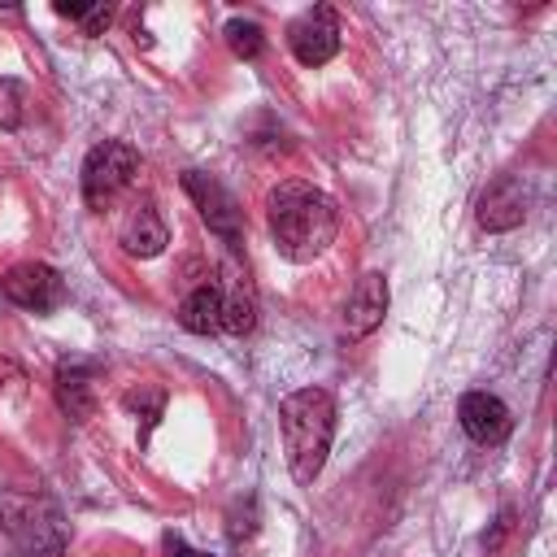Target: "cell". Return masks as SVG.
Wrapping results in <instances>:
<instances>
[{"mask_svg":"<svg viewBox=\"0 0 557 557\" xmlns=\"http://www.w3.org/2000/svg\"><path fill=\"white\" fill-rule=\"evenodd\" d=\"M265 222H270V239L287 261H313L331 248L335 231H339V209L326 191H318L313 183L287 178L270 191L265 200Z\"/></svg>","mask_w":557,"mask_h":557,"instance_id":"6da1fadb","label":"cell"},{"mask_svg":"<svg viewBox=\"0 0 557 557\" xmlns=\"http://www.w3.org/2000/svg\"><path fill=\"white\" fill-rule=\"evenodd\" d=\"M278 426H283V448L296 483H313L318 470L326 466L331 435H335V396L326 387H300L283 396L278 405Z\"/></svg>","mask_w":557,"mask_h":557,"instance_id":"7a4b0ae2","label":"cell"},{"mask_svg":"<svg viewBox=\"0 0 557 557\" xmlns=\"http://www.w3.org/2000/svg\"><path fill=\"white\" fill-rule=\"evenodd\" d=\"M9 535L22 557H57L65 548V522L52 500L44 496H9L4 500Z\"/></svg>","mask_w":557,"mask_h":557,"instance_id":"3957f363","label":"cell"},{"mask_svg":"<svg viewBox=\"0 0 557 557\" xmlns=\"http://www.w3.org/2000/svg\"><path fill=\"white\" fill-rule=\"evenodd\" d=\"M139 174V152L122 139H104L83 161V200L91 209H109Z\"/></svg>","mask_w":557,"mask_h":557,"instance_id":"277c9868","label":"cell"},{"mask_svg":"<svg viewBox=\"0 0 557 557\" xmlns=\"http://www.w3.org/2000/svg\"><path fill=\"white\" fill-rule=\"evenodd\" d=\"M183 187H187V196L196 200L205 226H209L226 248H239V244H244V218H239L235 196H231L218 178H209V174H200V170H187V174H183Z\"/></svg>","mask_w":557,"mask_h":557,"instance_id":"5b68a950","label":"cell"},{"mask_svg":"<svg viewBox=\"0 0 557 557\" xmlns=\"http://www.w3.org/2000/svg\"><path fill=\"white\" fill-rule=\"evenodd\" d=\"M287 44H292V57L300 65H326L339 52V17H335V9L331 4L305 9L287 26Z\"/></svg>","mask_w":557,"mask_h":557,"instance_id":"8992f818","label":"cell"},{"mask_svg":"<svg viewBox=\"0 0 557 557\" xmlns=\"http://www.w3.org/2000/svg\"><path fill=\"white\" fill-rule=\"evenodd\" d=\"M4 296L17 305V309H30V313H52L61 300H65V283L52 265L44 261H17L9 265L4 274Z\"/></svg>","mask_w":557,"mask_h":557,"instance_id":"52a82bcc","label":"cell"},{"mask_svg":"<svg viewBox=\"0 0 557 557\" xmlns=\"http://www.w3.org/2000/svg\"><path fill=\"white\" fill-rule=\"evenodd\" d=\"M117 244H122L131 257H157V252L170 244L165 218L157 213V205H152L148 196L131 200L126 213L117 218Z\"/></svg>","mask_w":557,"mask_h":557,"instance_id":"ba28073f","label":"cell"},{"mask_svg":"<svg viewBox=\"0 0 557 557\" xmlns=\"http://www.w3.org/2000/svg\"><path fill=\"white\" fill-rule=\"evenodd\" d=\"M457 418H461V431L474 444H500L513 431L509 405L500 396H492V392H466L461 405H457Z\"/></svg>","mask_w":557,"mask_h":557,"instance_id":"9c48e42d","label":"cell"},{"mask_svg":"<svg viewBox=\"0 0 557 557\" xmlns=\"http://www.w3.org/2000/svg\"><path fill=\"white\" fill-rule=\"evenodd\" d=\"M474 218H479L483 231H513V226L527 218V191H522V183H518L513 174L492 178V183L483 187V196H479Z\"/></svg>","mask_w":557,"mask_h":557,"instance_id":"30bf717a","label":"cell"},{"mask_svg":"<svg viewBox=\"0 0 557 557\" xmlns=\"http://www.w3.org/2000/svg\"><path fill=\"white\" fill-rule=\"evenodd\" d=\"M218 296H222V331L248 335V331L257 326V292H252L248 270H239L235 261H226V265H222Z\"/></svg>","mask_w":557,"mask_h":557,"instance_id":"8fae6325","label":"cell"},{"mask_svg":"<svg viewBox=\"0 0 557 557\" xmlns=\"http://www.w3.org/2000/svg\"><path fill=\"white\" fill-rule=\"evenodd\" d=\"M383 313H387V278L379 270H370V274L357 278V287H352V296L344 305V331H348V339L370 335L383 322Z\"/></svg>","mask_w":557,"mask_h":557,"instance_id":"7c38bea8","label":"cell"},{"mask_svg":"<svg viewBox=\"0 0 557 557\" xmlns=\"http://www.w3.org/2000/svg\"><path fill=\"white\" fill-rule=\"evenodd\" d=\"M178 326L191 331V335H213L222 331V296H218V283H200L183 296L178 305Z\"/></svg>","mask_w":557,"mask_h":557,"instance_id":"4fadbf2b","label":"cell"},{"mask_svg":"<svg viewBox=\"0 0 557 557\" xmlns=\"http://www.w3.org/2000/svg\"><path fill=\"white\" fill-rule=\"evenodd\" d=\"M57 405L74 418L87 422L96 413V392H91V374L83 366H61L57 370Z\"/></svg>","mask_w":557,"mask_h":557,"instance_id":"5bb4252c","label":"cell"},{"mask_svg":"<svg viewBox=\"0 0 557 557\" xmlns=\"http://www.w3.org/2000/svg\"><path fill=\"white\" fill-rule=\"evenodd\" d=\"M222 35H226V48H231L235 57H244V61H252V57L265 48V30H261L257 22H248V17H231Z\"/></svg>","mask_w":557,"mask_h":557,"instance_id":"9a60e30c","label":"cell"},{"mask_svg":"<svg viewBox=\"0 0 557 557\" xmlns=\"http://www.w3.org/2000/svg\"><path fill=\"white\" fill-rule=\"evenodd\" d=\"M126 409L144 418L139 440H148V431L157 426V418H161V409H165V392H161V387H135V392H126Z\"/></svg>","mask_w":557,"mask_h":557,"instance_id":"2e32d148","label":"cell"},{"mask_svg":"<svg viewBox=\"0 0 557 557\" xmlns=\"http://www.w3.org/2000/svg\"><path fill=\"white\" fill-rule=\"evenodd\" d=\"M26 117V87L17 78H0V126L17 131Z\"/></svg>","mask_w":557,"mask_h":557,"instance_id":"e0dca14e","label":"cell"},{"mask_svg":"<svg viewBox=\"0 0 557 557\" xmlns=\"http://www.w3.org/2000/svg\"><path fill=\"white\" fill-rule=\"evenodd\" d=\"M109 17H113L109 4H91V9L83 13V35H100V30L109 26Z\"/></svg>","mask_w":557,"mask_h":557,"instance_id":"ac0fdd59","label":"cell"},{"mask_svg":"<svg viewBox=\"0 0 557 557\" xmlns=\"http://www.w3.org/2000/svg\"><path fill=\"white\" fill-rule=\"evenodd\" d=\"M509 531H513V509H505V513L496 518V527H492V535H483V548H487V553H496V548H500V540H505Z\"/></svg>","mask_w":557,"mask_h":557,"instance_id":"d6986e66","label":"cell"},{"mask_svg":"<svg viewBox=\"0 0 557 557\" xmlns=\"http://www.w3.org/2000/svg\"><path fill=\"white\" fill-rule=\"evenodd\" d=\"M170 557H209V553H196V548H187L183 540H170Z\"/></svg>","mask_w":557,"mask_h":557,"instance_id":"ffe728a7","label":"cell"}]
</instances>
